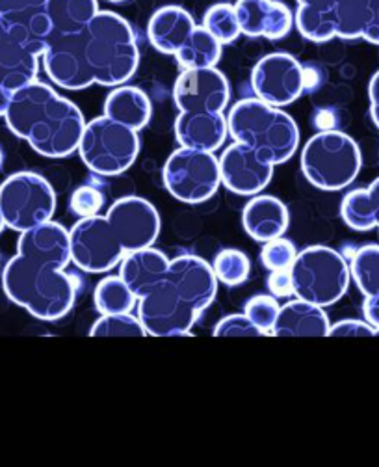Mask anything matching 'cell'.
Here are the masks:
<instances>
[{"label":"cell","mask_w":379,"mask_h":467,"mask_svg":"<svg viewBox=\"0 0 379 467\" xmlns=\"http://www.w3.org/2000/svg\"><path fill=\"white\" fill-rule=\"evenodd\" d=\"M5 119L17 138L46 159H66L78 151L86 129L80 109L41 80L14 91Z\"/></svg>","instance_id":"cell-1"},{"label":"cell","mask_w":379,"mask_h":467,"mask_svg":"<svg viewBox=\"0 0 379 467\" xmlns=\"http://www.w3.org/2000/svg\"><path fill=\"white\" fill-rule=\"evenodd\" d=\"M6 296L39 320H60L75 306L77 287L64 266L15 254L3 272Z\"/></svg>","instance_id":"cell-2"},{"label":"cell","mask_w":379,"mask_h":467,"mask_svg":"<svg viewBox=\"0 0 379 467\" xmlns=\"http://www.w3.org/2000/svg\"><path fill=\"white\" fill-rule=\"evenodd\" d=\"M84 47L95 84L121 86L139 66V47L130 23L110 10H99L84 30Z\"/></svg>","instance_id":"cell-3"},{"label":"cell","mask_w":379,"mask_h":467,"mask_svg":"<svg viewBox=\"0 0 379 467\" xmlns=\"http://www.w3.org/2000/svg\"><path fill=\"white\" fill-rule=\"evenodd\" d=\"M229 134L234 142L266 151L275 166L294 157L300 146V127L291 114L259 98H246L229 110Z\"/></svg>","instance_id":"cell-4"},{"label":"cell","mask_w":379,"mask_h":467,"mask_svg":"<svg viewBox=\"0 0 379 467\" xmlns=\"http://www.w3.org/2000/svg\"><path fill=\"white\" fill-rule=\"evenodd\" d=\"M363 166V155L355 140L335 129L314 134L302 151L305 179L320 191L337 192L352 184Z\"/></svg>","instance_id":"cell-5"},{"label":"cell","mask_w":379,"mask_h":467,"mask_svg":"<svg viewBox=\"0 0 379 467\" xmlns=\"http://www.w3.org/2000/svg\"><path fill=\"white\" fill-rule=\"evenodd\" d=\"M291 274L294 296L320 307L337 304L348 293L352 282L346 259L329 246H311L298 252Z\"/></svg>","instance_id":"cell-6"},{"label":"cell","mask_w":379,"mask_h":467,"mask_svg":"<svg viewBox=\"0 0 379 467\" xmlns=\"http://www.w3.org/2000/svg\"><path fill=\"white\" fill-rule=\"evenodd\" d=\"M78 153L87 170L103 177H114L130 170L136 162L139 136L138 130L103 114L86 123Z\"/></svg>","instance_id":"cell-7"},{"label":"cell","mask_w":379,"mask_h":467,"mask_svg":"<svg viewBox=\"0 0 379 467\" xmlns=\"http://www.w3.org/2000/svg\"><path fill=\"white\" fill-rule=\"evenodd\" d=\"M56 205L53 184L36 171H17L0 184V211L17 233L53 220Z\"/></svg>","instance_id":"cell-8"},{"label":"cell","mask_w":379,"mask_h":467,"mask_svg":"<svg viewBox=\"0 0 379 467\" xmlns=\"http://www.w3.org/2000/svg\"><path fill=\"white\" fill-rule=\"evenodd\" d=\"M162 179L168 192L182 203H203L221 184L220 159L210 151L179 148L164 164Z\"/></svg>","instance_id":"cell-9"},{"label":"cell","mask_w":379,"mask_h":467,"mask_svg":"<svg viewBox=\"0 0 379 467\" xmlns=\"http://www.w3.org/2000/svg\"><path fill=\"white\" fill-rule=\"evenodd\" d=\"M69 239L71 261L89 274H107L114 270L127 254L107 216L101 214L80 218L71 227Z\"/></svg>","instance_id":"cell-10"},{"label":"cell","mask_w":379,"mask_h":467,"mask_svg":"<svg viewBox=\"0 0 379 467\" xmlns=\"http://www.w3.org/2000/svg\"><path fill=\"white\" fill-rule=\"evenodd\" d=\"M138 318L148 336L177 337L192 332L200 313L184 302L166 279L151 293L138 298Z\"/></svg>","instance_id":"cell-11"},{"label":"cell","mask_w":379,"mask_h":467,"mask_svg":"<svg viewBox=\"0 0 379 467\" xmlns=\"http://www.w3.org/2000/svg\"><path fill=\"white\" fill-rule=\"evenodd\" d=\"M251 89L271 107H289L307 89L305 67L289 53L266 55L251 71Z\"/></svg>","instance_id":"cell-12"},{"label":"cell","mask_w":379,"mask_h":467,"mask_svg":"<svg viewBox=\"0 0 379 467\" xmlns=\"http://www.w3.org/2000/svg\"><path fill=\"white\" fill-rule=\"evenodd\" d=\"M39 58L26 25L0 16V86L17 91L37 80Z\"/></svg>","instance_id":"cell-13"},{"label":"cell","mask_w":379,"mask_h":467,"mask_svg":"<svg viewBox=\"0 0 379 467\" xmlns=\"http://www.w3.org/2000/svg\"><path fill=\"white\" fill-rule=\"evenodd\" d=\"M273 159L257 148L234 142L220 159L221 184L239 196H257L273 177Z\"/></svg>","instance_id":"cell-14"},{"label":"cell","mask_w":379,"mask_h":467,"mask_svg":"<svg viewBox=\"0 0 379 467\" xmlns=\"http://www.w3.org/2000/svg\"><path fill=\"white\" fill-rule=\"evenodd\" d=\"M41 62L46 77L64 89L80 91L95 84L86 57L84 32L55 34L41 55Z\"/></svg>","instance_id":"cell-15"},{"label":"cell","mask_w":379,"mask_h":467,"mask_svg":"<svg viewBox=\"0 0 379 467\" xmlns=\"http://www.w3.org/2000/svg\"><path fill=\"white\" fill-rule=\"evenodd\" d=\"M229 99V80L216 66L182 69L173 86V101L180 112H223Z\"/></svg>","instance_id":"cell-16"},{"label":"cell","mask_w":379,"mask_h":467,"mask_svg":"<svg viewBox=\"0 0 379 467\" xmlns=\"http://www.w3.org/2000/svg\"><path fill=\"white\" fill-rule=\"evenodd\" d=\"M107 220L125 252L153 246L162 227L157 207L139 196L119 198L108 209Z\"/></svg>","instance_id":"cell-17"},{"label":"cell","mask_w":379,"mask_h":467,"mask_svg":"<svg viewBox=\"0 0 379 467\" xmlns=\"http://www.w3.org/2000/svg\"><path fill=\"white\" fill-rule=\"evenodd\" d=\"M166 279L175 287L179 296L200 315L214 302L220 284L212 265L192 254L169 259Z\"/></svg>","instance_id":"cell-18"},{"label":"cell","mask_w":379,"mask_h":467,"mask_svg":"<svg viewBox=\"0 0 379 467\" xmlns=\"http://www.w3.org/2000/svg\"><path fill=\"white\" fill-rule=\"evenodd\" d=\"M241 32L250 37L282 39L294 28L292 10L279 0H236Z\"/></svg>","instance_id":"cell-19"},{"label":"cell","mask_w":379,"mask_h":467,"mask_svg":"<svg viewBox=\"0 0 379 467\" xmlns=\"http://www.w3.org/2000/svg\"><path fill=\"white\" fill-rule=\"evenodd\" d=\"M229 136L223 112H180L175 119V138L182 148L216 153Z\"/></svg>","instance_id":"cell-20"},{"label":"cell","mask_w":379,"mask_h":467,"mask_svg":"<svg viewBox=\"0 0 379 467\" xmlns=\"http://www.w3.org/2000/svg\"><path fill=\"white\" fill-rule=\"evenodd\" d=\"M17 254L39 261H51L66 268L71 263L69 229L53 220L30 227L21 233Z\"/></svg>","instance_id":"cell-21"},{"label":"cell","mask_w":379,"mask_h":467,"mask_svg":"<svg viewBox=\"0 0 379 467\" xmlns=\"http://www.w3.org/2000/svg\"><path fill=\"white\" fill-rule=\"evenodd\" d=\"M291 214L279 198L268 194L251 196L242 211V225L248 235L257 243H268L282 237L289 229Z\"/></svg>","instance_id":"cell-22"},{"label":"cell","mask_w":379,"mask_h":467,"mask_svg":"<svg viewBox=\"0 0 379 467\" xmlns=\"http://www.w3.org/2000/svg\"><path fill=\"white\" fill-rule=\"evenodd\" d=\"M169 259L157 248H141L127 252L119 263V275L132 293L141 298L166 282Z\"/></svg>","instance_id":"cell-23"},{"label":"cell","mask_w":379,"mask_h":467,"mask_svg":"<svg viewBox=\"0 0 379 467\" xmlns=\"http://www.w3.org/2000/svg\"><path fill=\"white\" fill-rule=\"evenodd\" d=\"M329 317L323 307L302 298L281 306L270 336L275 337H325L329 334Z\"/></svg>","instance_id":"cell-24"},{"label":"cell","mask_w":379,"mask_h":467,"mask_svg":"<svg viewBox=\"0 0 379 467\" xmlns=\"http://www.w3.org/2000/svg\"><path fill=\"white\" fill-rule=\"evenodd\" d=\"M194 17L180 6H164L157 10L148 25V37L162 55H173L184 45L196 28Z\"/></svg>","instance_id":"cell-25"},{"label":"cell","mask_w":379,"mask_h":467,"mask_svg":"<svg viewBox=\"0 0 379 467\" xmlns=\"http://www.w3.org/2000/svg\"><path fill=\"white\" fill-rule=\"evenodd\" d=\"M352 279L364 296L363 315L374 328H379V244L359 248L350 263Z\"/></svg>","instance_id":"cell-26"},{"label":"cell","mask_w":379,"mask_h":467,"mask_svg":"<svg viewBox=\"0 0 379 467\" xmlns=\"http://www.w3.org/2000/svg\"><path fill=\"white\" fill-rule=\"evenodd\" d=\"M105 116L134 130H141L153 116V105L141 88L121 84L108 93L105 101Z\"/></svg>","instance_id":"cell-27"},{"label":"cell","mask_w":379,"mask_h":467,"mask_svg":"<svg viewBox=\"0 0 379 467\" xmlns=\"http://www.w3.org/2000/svg\"><path fill=\"white\" fill-rule=\"evenodd\" d=\"M296 3L294 25L305 39L323 43L337 37L333 19L335 0H296Z\"/></svg>","instance_id":"cell-28"},{"label":"cell","mask_w":379,"mask_h":467,"mask_svg":"<svg viewBox=\"0 0 379 467\" xmlns=\"http://www.w3.org/2000/svg\"><path fill=\"white\" fill-rule=\"evenodd\" d=\"M99 10V0H46L45 5L55 34L84 32Z\"/></svg>","instance_id":"cell-29"},{"label":"cell","mask_w":379,"mask_h":467,"mask_svg":"<svg viewBox=\"0 0 379 467\" xmlns=\"http://www.w3.org/2000/svg\"><path fill=\"white\" fill-rule=\"evenodd\" d=\"M221 43L201 25L188 36L184 45L175 53V60L182 69L214 67L221 58Z\"/></svg>","instance_id":"cell-30"},{"label":"cell","mask_w":379,"mask_h":467,"mask_svg":"<svg viewBox=\"0 0 379 467\" xmlns=\"http://www.w3.org/2000/svg\"><path fill=\"white\" fill-rule=\"evenodd\" d=\"M375 0H335V32L343 39L363 37L372 21Z\"/></svg>","instance_id":"cell-31"},{"label":"cell","mask_w":379,"mask_h":467,"mask_svg":"<svg viewBox=\"0 0 379 467\" xmlns=\"http://www.w3.org/2000/svg\"><path fill=\"white\" fill-rule=\"evenodd\" d=\"M93 302L101 315L132 313V309L138 306V296L125 284V279L118 274L101 279V284L95 289Z\"/></svg>","instance_id":"cell-32"},{"label":"cell","mask_w":379,"mask_h":467,"mask_svg":"<svg viewBox=\"0 0 379 467\" xmlns=\"http://www.w3.org/2000/svg\"><path fill=\"white\" fill-rule=\"evenodd\" d=\"M212 270L218 277V282L227 287L242 285L251 274V261L250 257L234 248L221 250L212 263Z\"/></svg>","instance_id":"cell-33"},{"label":"cell","mask_w":379,"mask_h":467,"mask_svg":"<svg viewBox=\"0 0 379 467\" xmlns=\"http://www.w3.org/2000/svg\"><path fill=\"white\" fill-rule=\"evenodd\" d=\"M203 26L221 43H232L234 39H239L241 32V23L239 17H236L234 5L229 3H220L212 5L205 16H203Z\"/></svg>","instance_id":"cell-34"},{"label":"cell","mask_w":379,"mask_h":467,"mask_svg":"<svg viewBox=\"0 0 379 467\" xmlns=\"http://www.w3.org/2000/svg\"><path fill=\"white\" fill-rule=\"evenodd\" d=\"M91 337H144L148 336L144 324L132 313L103 315L95 320L89 330Z\"/></svg>","instance_id":"cell-35"},{"label":"cell","mask_w":379,"mask_h":467,"mask_svg":"<svg viewBox=\"0 0 379 467\" xmlns=\"http://www.w3.org/2000/svg\"><path fill=\"white\" fill-rule=\"evenodd\" d=\"M298 257L296 244L284 237H277L273 241L264 243L261 250V265L266 270H287L294 265Z\"/></svg>","instance_id":"cell-36"},{"label":"cell","mask_w":379,"mask_h":467,"mask_svg":"<svg viewBox=\"0 0 379 467\" xmlns=\"http://www.w3.org/2000/svg\"><path fill=\"white\" fill-rule=\"evenodd\" d=\"M279 309H281V306L273 295L271 296L257 295L246 302L244 313L250 317V320L257 326L259 330H262L266 336H270L273 324L277 320Z\"/></svg>","instance_id":"cell-37"},{"label":"cell","mask_w":379,"mask_h":467,"mask_svg":"<svg viewBox=\"0 0 379 467\" xmlns=\"http://www.w3.org/2000/svg\"><path fill=\"white\" fill-rule=\"evenodd\" d=\"M69 207L78 218L95 216V214H99L101 209L105 207V194L99 186L82 184L71 194Z\"/></svg>","instance_id":"cell-38"},{"label":"cell","mask_w":379,"mask_h":467,"mask_svg":"<svg viewBox=\"0 0 379 467\" xmlns=\"http://www.w3.org/2000/svg\"><path fill=\"white\" fill-rule=\"evenodd\" d=\"M214 337H261L266 336L250 320L246 313L227 315L214 326Z\"/></svg>","instance_id":"cell-39"},{"label":"cell","mask_w":379,"mask_h":467,"mask_svg":"<svg viewBox=\"0 0 379 467\" xmlns=\"http://www.w3.org/2000/svg\"><path fill=\"white\" fill-rule=\"evenodd\" d=\"M359 216L364 231H379V177L368 189H359Z\"/></svg>","instance_id":"cell-40"},{"label":"cell","mask_w":379,"mask_h":467,"mask_svg":"<svg viewBox=\"0 0 379 467\" xmlns=\"http://www.w3.org/2000/svg\"><path fill=\"white\" fill-rule=\"evenodd\" d=\"M45 5L46 0H0V16L14 21H23L45 10Z\"/></svg>","instance_id":"cell-41"},{"label":"cell","mask_w":379,"mask_h":467,"mask_svg":"<svg viewBox=\"0 0 379 467\" xmlns=\"http://www.w3.org/2000/svg\"><path fill=\"white\" fill-rule=\"evenodd\" d=\"M327 337H375V328L366 320H341L329 326Z\"/></svg>","instance_id":"cell-42"},{"label":"cell","mask_w":379,"mask_h":467,"mask_svg":"<svg viewBox=\"0 0 379 467\" xmlns=\"http://www.w3.org/2000/svg\"><path fill=\"white\" fill-rule=\"evenodd\" d=\"M266 287L275 298H289L294 295V282H292V274L291 268L287 270H271L268 279H266Z\"/></svg>","instance_id":"cell-43"},{"label":"cell","mask_w":379,"mask_h":467,"mask_svg":"<svg viewBox=\"0 0 379 467\" xmlns=\"http://www.w3.org/2000/svg\"><path fill=\"white\" fill-rule=\"evenodd\" d=\"M368 99H370L372 121L379 129V71H375V75L368 84Z\"/></svg>","instance_id":"cell-44"},{"label":"cell","mask_w":379,"mask_h":467,"mask_svg":"<svg viewBox=\"0 0 379 467\" xmlns=\"http://www.w3.org/2000/svg\"><path fill=\"white\" fill-rule=\"evenodd\" d=\"M363 39L374 43V45H379V0H375L374 5V14H372V21L368 23L364 34H363Z\"/></svg>","instance_id":"cell-45"},{"label":"cell","mask_w":379,"mask_h":467,"mask_svg":"<svg viewBox=\"0 0 379 467\" xmlns=\"http://www.w3.org/2000/svg\"><path fill=\"white\" fill-rule=\"evenodd\" d=\"M12 98H14V91L5 88V86H0V116H3V118L6 116V112L10 109Z\"/></svg>","instance_id":"cell-46"},{"label":"cell","mask_w":379,"mask_h":467,"mask_svg":"<svg viewBox=\"0 0 379 467\" xmlns=\"http://www.w3.org/2000/svg\"><path fill=\"white\" fill-rule=\"evenodd\" d=\"M5 227H6V222H5V216H3V211H0V233L5 231Z\"/></svg>","instance_id":"cell-47"},{"label":"cell","mask_w":379,"mask_h":467,"mask_svg":"<svg viewBox=\"0 0 379 467\" xmlns=\"http://www.w3.org/2000/svg\"><path fill=\"white\" fill-rule=\"evenodd\" d=\"M3 162H5V153L0 150V168H3Z\"/></svg>","instance_id":"cell-48"},{"label":"cell","mask_w":379,"mask_h":467,"mask_svg":"<svg viewBox=\"0 0 379 467\" xmlns=\"http://www.w3.org/2000/svg\"><path fill=\"white\" fill-rule=\"evenodd\" d=\"M105 3H112V5H118V3H125V0H105Z\"/></svg>","instance_id":"cell-49"}]
</instances>
